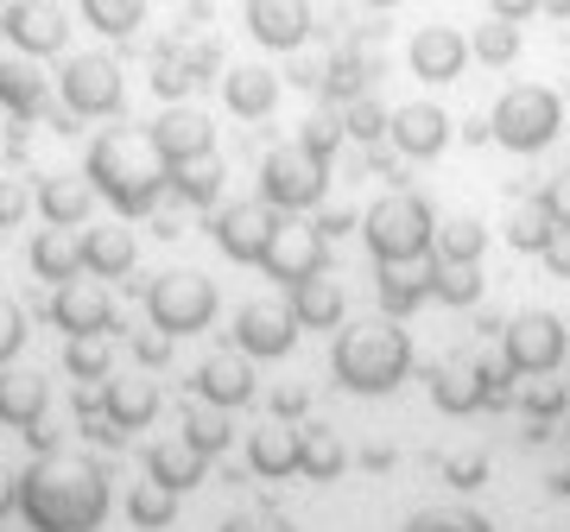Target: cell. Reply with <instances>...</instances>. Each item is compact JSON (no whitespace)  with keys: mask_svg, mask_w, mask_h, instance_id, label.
<instances>
[{"mask_svg":"<svg viewBox=\"0 0 570 532\" xmlns=\"http://www.w3.org/2000/svg\"><path fill=\"white\" fill-rule=\"evenodd\" d=\"M247 32L266 51H298L311 39V0H247Z\"/></svg>","mask_w":570,"mask_h":532,"instance_id":"obj_16","label":"cell"},{"mask_svg":"<svg viewBox=\"0 0 570 532\" xmlns=\"http://www.w3.org/2000/svg\"><path fill=\"white\" fill-rule=\"evenodd\" d=\"M431 400L463 418V412H475L482 400H489V374L482 368H444L438 381H431Z\"/></svg>","mask_w":570,"mask_h":532,"instance_id":"obj_32","label":"cell"},{"mask_svg":"<svg viewBox=\"0 0 570 532\" xmlns=\"http://www.w3.org/2000/svg\"><path fill=\"white\" fill-rule=\"evenodd\" d=\"M134 355H140L146 368H159V362H165V336H140V343H134Z\"/></svg>","mask_w":570,"mask_h":532,"instance_id":"obj_53","label":"cell"},{"mask_svg":"<svg viewBox=\"0 0 570 532\" xmlns=\"http://www.w3.org/2000/svg\"><path fill=\"white\" fill-rule=\"evenodd\" d=\"M431 298H444V305H475L482 298V273L475 266H431Z\"/></svg>","mask_w":570,"mask_h":532,"instance_id":"obj_40","label":"cell"},{"mask_svg":"<svg viewBox=\"0 0 570 532\" xmlns=\"http://www.w3.org/2000/svg\"><path fill=\"white\" fill-rule=\"evenodd\" d=\"M32 273H39V279H77L82 273V247H77V235H70V228H39V235H32Z\"/></svg>","mask_w":570,"mask_h":532,"instance_id":"obj_27","label":"cell"},{"mask_svg":"<svg viewBox=\"0 0 570 532\" xmlns=\"http://www.w3.org/2000/svg\"><path fill=\"white\" fill-rule=\"evenodd\" d=\"M558 127H564V102H558V89L546 82H520L508 89L489 115V140H501L508 152H546L558 140Z\"/></svg>","mask_w":570,"mask_h":532,"instance_id":"obj_5","label":"cell"},{"mask_svg":"<svg viewBox=\"0 0 570 532\" xmlns=\"http://www.w3.org/2000/svg\"><path fill=\"white\" fill-rule=\"evenodd\" d=\"M63 108L70 115H121V63L89 51V58H70L63 63Z\"/></svg>","mask_w":570,"mask_h":532,"instance_id":"obj_10","label":"cell"},{"mask_svg":"<svg viewBox=\"0 0 570 532\" xmlns=\"http://www.w3.org/2000/svg\"><path fill=\"white\" fill-rule=\"evenodd\" d=\"M292 292V317H298V329H336L343 324V286L336 279H324V273H311V279H298Z\"/></svg>","mask_w":570,"mask_h":532,"instance_id":"obj_23","label":"cell"},{"mask_svg":"<svg viewBox=\"0 0 570 532\" xmlns=\"http://www.w3.org/2000/svg\"><path fill=\"white\" fill-rule=\"evenodd\" d=\"M482 247H489V228L475 223V216H450V223L431 235V254H438L444 266H475Z\"/></svg>","mask_w":570,"mask_h":532,"instance_id":"obj_29","label":"cell"},{"mask_svg":"<svg viewBox=\"0 0 570 532\" xmlns=\"http://www.w3.org/2000/svg\"><path fill=\"white\" fill-rule=\"evenodd\" d=\"M343 134H355V140H381V134H387V108L374 102V96H355V102L343 108Z\"/></svg>","mask_w":570,"mask_h":532,"instance_id":"obj_43","label":"cell"},{"mask_svg":"<svg viewBox=\"0 0 570 532\" xmlns=\"http://www.w3.org/2000/svg\"><path fill=\"white\" fill-rule=\"evenodd\" d=\"M406 532H489V520L463 508H431V513H412Z\"/></svg>","mask_w":570,"mask_h":532,"instance_id":"obj_41","label":"cell"},{"mask_svg":"<svg viewBox=\"0 0 570 532\" xmlns=\"http://www.w3.org/2000/svg\"><path fill=\"white\" fill-rule=\"evenodd\" d=\"M425 298H431V273H412V266H381V305H387V317H412Z\"/></svg>","mask_w":570,"mask_h":532,"instance_id":"obj_34","label":"cell"},{"mask_svg":"<svg viewBox=\"0 0 570 532\" xmlns=\"http://www.w3.org/2000/svg\"><path fill=\"white\" fill-rule=\"evenodd\" d=\"M197 400L204 406H247L254 400V368H247V355H209L204 368H197Z\"/></svg>","mask_w":570,"mask_h":532,"instance_id":"obj_21","label":"cell"},{"mask_svg":"<svg viewBox=\"0 0 570 532\" xmlns=\"http://www.w3.org/2000/svg\"><path fill=\"white\" fill-rule=\"evenodd\" d=\"M330 368H336V381L348 393H393L412 374V343H406V329H393V324L343 329Z\"/></svg>","mask_w":570,"mask_h":532,"instance_id":"obj_2","label":"cell"},{"mask_svg":"<svg viewBox=\"0 0 570 532\" xmlns=\"http://www.w3.org/2000/svg\"><path fill=\"white\" fill-rule=\"evenodd\" d=\"M247 463H254V475H266V482L298 475V431L292 425H261L254 437H247Z\"/></svg>","mask_w":570,"mask_h":532,"instance_id":"obj_26","label":"cell"},{"mask_svg":"<svg viewBox=\"0 0 570 532\" xmlns=\"http://www.w3.org/2000/svg\"><path fill=\"white\" fill-rule=\"evenodd\" d=\"M77 247H82V273H96V279H121V273H134V260H140V242H134V228H121V223L89 228Z\"/></svg>","mask_w":570,"mask_h":532,"instance_id":"obj_20","label":"cell"},{"mask_svg":"<svg viewBox=\"0 0 570 532\" xmlns=\"http://www.w3.org/2000/svg\"><path fill=\"white\" fill-rule=\"evenodd\" d=\"M146 311L165 336H197V329L216 317V286L204 273H165L159 286L146 292Z\"/></svg>","mask_w":570,"mask_h":532,"instance_id":"obj_7","label":"cell"},{"mask_svg":"<svg viewBox=\"0 0 570 532\" xmlns=\"http://www.w3.org/2000/svg\"><path fill=\"white\" fill-rule=\"evenodd\" d=\"M367 7H400V0H367Z\"/></svg>","mask_w":570,"mask_h":532,"instance_id":"obj_56","label":"cell"},{"mask_svg":"<svg viewBox=\"0 0 570 532\" xmlns=\"http://www.w3.org/2000/svg\"><path fill=\"white\" fill-rule=\"evenodd\" d=\"M469 58L494 63V70H501V63H513V58H520V26L494 13L489 26H475V39H469Z\"/></svg>","mask_w":570,"mask_h":532,"instance_id":"obj_37","label":"cell"},{"mask_svg":"<svg viewBox=\"0 0 570 532\" xmlns=\"http://www.w3.org/2000/svg\"><path fill=\"white\" fill-rule=\"evenodd\" d=\"M51 317H58V329H70V336H102V329L115 324V305H108L102 279H63L58 298H51Z\"/></svg>","mask_w":570,"mask_h":532,"instance_id":"obj_18","label":"cell"},{"mask_svg":"<svg viewBox=\"0 0 570 532\" xmlns=\"http://www.w3.org/2000/svg\"><path fill=\"white\" fill-rule=\"evenodd\" d=\"M330 190V159L305 152V146H279V152H266L261 165V197L285 216H305V209L324 204Z\"/></svg>","mask_w":570,"mask_h":532,"instance_id":"obj_6","label":"cell"},{"mask_svg":"<svg viewBox=\"0 0 570 532\" xmlns=\"http://www.w3.org/2000/svg\"><path fill=\"white\" fill-rule=\"evenodd\" d=\"M362 235H367V254L381 266H419L431 254V235H438V216H431L425 197L412 190H393L362 216Z\"/></svg>","mask_w":570,"mask_h":532,"instance_id":"obj_4","label":"cell"},{"mask_svg":"<svg viewBox=\"0 0 570 532\" xmlns=\"http://www.w3.org/2000/svg\"><path fill=\"white\" fill-rule=\"evenodd\" d=\"M387 140L406 152V159H438L450 146V115L438 102H406L387 115Z\"/></svg>","mask_w":570,"mask_h":532,"instance_id":"obj_15","label":"cell"},{"mask_svg":"<svg viewBox=\"0 0 570 532\" xmlns=\"http://www.w3.org/2000/svg\"><path fill=\"white\" fill-rule=\"evenodd\" d=\"M564 324L551 317V311H527V317H513L508 336H501V355H508L513 374H551L558 362H564Z\"/></svg>","mask_w":570,"mask_h":532,"instance_id":"obj_8","label":"cell"},{"mask_svg":"<svg viewBox=\"0 0 570 532\" xmlns=\"http://www.w3.org/2000/svg\"><path fill=\"white\" fill-rule=\"evenodd\" d=\"M146 152L159 165H190V159H204V152H216V127H209L204 108L171 102L159 121L146 127Z\"/></svg>","mask_w":570,"mask_h":532,"instance_id":"obj_11","label":"cell"},{"mask_svg":"<svg viewBox=\"0 0 570 532\" xmlns=\"http://www.w3.org/2000/svg\"><path fill=\"white\" fill-rule=\"evenodd\" d=\"M539 7H546V13H570V0H539Z\"/></svg>","mask_w":570,"mask_h":532,"instance_id":"obj_55","label":"cell"},{"mask_svg":"<svg viewBox=\"0 0 570 532\" xmlns=\"http://www.w3.org/2000/svg\"><path fill=\"white\" fill-rule=\"evenodd\" d=\"M343 437L336 431H324V425H305L298 431V475H311V482H336L343 475Z\"/></svg>","mask_w":570,"mask_h":532,"instance_id":"obj_28","label":"cell"},{"mask_svg":"<svg viewBox=\"0 0 570 532\" xmlns=\"http://www.w3.org/2000/svg\"><path fill=\"white\" fill-rule=\"evenodd\" d=\"M32 209V197H26V185H13V178H0V228H13Z\"/></svg>","mask_w":570,"mask_h":532,"instance_id":"obj_49","label":"cell"},{"mask_svg":"<svg viewBox=\"0 0 570 532\" xmlns=\"http://www.w3.org/2000/svg\"><path fill=\"white\" fill-rule=\"evenodd\" d=\"M0 32H7V45L20 58H51L70 39V20H63L58 0H7L0 7Z\"/></svg>","mask_w":570,"mask_h":532,"instance_id":"obj_9","label":"cell"},{"mask_svg":"<svg viewBox=\"0 0 570 532\" xmlns=\"http://www.w3.org/2000/svg\"><path fill=\"white\" fill-rule=\"evenodd\" d=\"M223 102H228V115H242V121H266V115L279 108V77L261 70V63H235L223 77Z\"/></svg>","mask_w":570,"mask_h":532,"instance_id":"obj_19","label":"cell"},{"mask_svg":"<svg viewBox=\"0 0 570 532\" xmlns=\"http://www.w3.org/2000/svg\"><path fill=\"white\" fill-rule=\"evenodd\" d=\"M362 82H367V63H362V58H336V63L324 70V89L336 96V102H355V96H367Z\"/></svg>","mask_w":570,"mask_h":532,"instance_id":"obj_44","label":"cell"},{"mask_svg":"<svg viewBox=\"0 0 570 532\" xmlns=\"http://www.w3.org/2000/svg\"><path fill=\"white\" fill-rule=\"evenodd\" d=\"M223 532H292V520H279V513H235Z\"/></svg>","mask_w":570,"mask_h":532,"instance_id":"obj_50","label":"cell"},{"mask_svg":"<svg viewBox=\"0 0 570 532\" xmlns=\"http://www.w3.org/2000/svg\"><path fill=\"white\" fill-rule=\"evenodd\" d=\"M336 140H343V121H336V115H311V121L298 127V146H305V152H317V159H330V152H336Z\"/></svg>","mask_w":570,"mask_h":532,"instance_id":"obj_45","label":"cell"},{"mask_svg":"<svg viewBox=\"0 0 570 532\" xmlns=\"http://www.w3.org/2000/svg\"><path fill=\"white\" fill-rule=\"evenodd\" d=\"M273 235H279V209L266 204V197L228 204L223 216H216V247H223L228 260H242V266H261L266 247H273Z\"/></svg>","mask_w":570,"mask_h":532,"instance_id":"obj_12","label":"cell"},{"mask_svg":"<svg viewBox=\"0 0 570 532\" xmlns=\"http://www.w3.org/2000/svg\"><path fill=\"white\" fill-rule=\"evenodd\" d=\"M190 82H204V77H197V63L159 58V70H153V89H159L165 102H178V96H184V89H190Z\"/></svg>","mask_w":570,"mask_h":532,"instance_id":"obj_46","label":"cell"},{"mask_svg":"<svg viewBox=\"0 0 570 532\" xmlns=\"http://www.w3.org/2000/svg\"><path fill=\"white\" fill-rule=\"evenodd\" d=\"M539 204L551 209V223H558V228H570V171H564V178H551V190L539 197Z\"/></svg>","mask_w":570,"mask_h":532,"instance_id":"obj_51","label":"cell"},{"mask_svg":"<svg viewBox=\"0 0 570 532\" xmlns=\"http://www.w3.org/2000/svg\"><path fill=\"white\" fill-rule=\"evenodd\" d=\"M0 108L7 115H39L45 108V77L20 58H0Z\"/></svg>","mask_w":570,"mask_h":532,"instance_id":"obj_31","label":"cell"},{"mask_svg":"<svg viewBox=\"0 0 570 532\" xmlns=\"http://www.w3.org/2000/svg\"><path fill=\"white\" fill-rule=\"evenodd\" d=\"M489 7H494V13H501V20H513V26H520V20H532V13H539V0H489Z\"/></svg>","mask_w":570,"mask_h":532,"instance_id":"obj_52","label":"cell"},{"mask_svg":"<svg viewBox=\"0 0 570 532\" xmlns=\"http://www.w3.org/2000/svg\"><path fill=\"white\" fill-rule=\"evenodd\" d=\"M20 513L32 532H96L108 520V475L82 456L45 451L20 475Z\"/></svg>","mask_w":570,"mask_h":532,"instance_id":"obj_1","label":"cell"},{"mask_svg":"<svg viewBox=\"0 0 570 532\" xmlns=\"http://www.w3.org/2000/svg\"><path fill=\"white\" fill-rule=\"evenodd\" d=\"M204 470H209V456L190 444V437H165V444H153V456H146V475L153 482H165V489H197L204 482Z\"/></svg>","mask_w":570,"mask_h":532,"instance_id":"obj_22","label":"cell"},{"mask_svg":"<svg viewBox=\"0 0 570 532\" xmlns=\"http://www.w3.org/2000/svg\"><path fill=\"white\" fill-rule=\"evenodd\" d=\"M0 7H7V0H0Z\"/></svg>","mask_w":570,"mask_h":532,"instance_id":"obj_57","label":"cell"},{"mask_svg":"<svg viewBox=\"0 0 570 532\" xmlns=\"http://www.w3.org/2000/svg\"><path fill=\"white\" fill-rule=\"evenodd\" d=\"M127 520L140 532H165L178 520V489H165V482H140V489L127 494Z\"/></svg>","mask_w":570,"mask_h":532,"instance_id":"obj_35","label":"cell"},{"mask_svg":"<svg viewBox=\"0 0 570 532\" xmlns=\"http://www.w3.org/2000/svg\"><path fill=\"white\" fill-rule=\"evenodd\" d=\"M63 368L77 374V381H108V368H115V348H108V336H70V348H63Z\"/></svg>","mask_w":570,"mask_h":532,"instance_id":"obj_38","label":"cell"},{"mask_svg":"<svg viewBox=\"0 0 570 532\" xmlns=\"http://www.w3.org/2000/svg\"><path fill=\"white\" fill-rule=\"evenodd\" d=\"M184 437H190V444H197V451L204 456H223L228 451V425H223V406L216 412H190V418H184Z\"/></svg>","mask_w":570,"mask_h":532,"instance_id":"obj_42","label":"cell"},{"mask_svg":"<svg viewBox=\"0 0 570 532\" xmlns=\"http://www.w3.org/2000/svg\"><path fill=\"white\" fill-rule=\"evenodd\" d=\"M20 343H26V311L0 298V368H7L13 355H20Z\"/></svg>","mask_w":570,"mask_h":532,"instance_id":"obj_47","label":"cell"},{"mask_svg":"<svg viewBox=\"0 0 570 532\" xmlns=\"http://www.w3.org/2000/svg\"><path fill=\"white\" fill-rule=\"evenodd\" d=\"M13 508H20V482H13V475L0 470V520H7Z\"/></svg>","mask_w":570,"mask_h":532,"instance_id":"obj_54","label":"cell"},{"mask_svg":"<svg viewBox=\"0 0 570 532\" xmlns=\"http://www.w3.org/2000/svg\"><path fill=\"white\" fill-rule=\"evenodd\" d=\"M539 260L551 266V279H570V228H551V242L539 247Z\"/></svg>","mask_w":570,"mask_h":532,"instance_id":"obj_48","label":"cell"},{"mask_svg":"<svg viewBox=\"0 0 570 532\" xmlns=\"http://www.w3.org/2000/svg\"><path fill=\"white\" fill-rule=\"evenodd\" d=\"M159 412V387L153 381H108V425L115 431H140Z\"/></svg>","mask_w":570,"mask_h":532,"instance_id":"obj_30","label":"cell"},{"mask_svg":"<svg viewBox=\"0 0 570 532\" xmlns=\"http://www.w3.org/2000/svg\"><path fill=\"white\" fill-rule=\"evenodd\" d=\"M45 400H51L45 374H0V425L32 431L45 418Z\"/></svg>","mask_w":570,"mask_h":532,"instance_id":"obj_25","label":"cell"},{"mask_svg":"<svg viewBox=\"0 0 570 532\" xmlns=\"http://www.w3.org/2000/svg\"><path fill=\"white\" fill-rule=\"evenodd\" d=\"M165 185L178 190L184 204L204 209V204H216V190H223V165L209 159V152L204 159H190V165H165Z\"/></svg>","mask_w":570,"mask_h":532,"instance_id":"obj_33","label":"cell"},{"mask_svg":"<svg viewBox=\"0 0 570 532\" xmlns=\"http://www.w3.org/2000/svg\"><path fill=\"white\" fill-rule=\"evenodd\" d=\"M32 204L45 209V223L82 228V223H89V209H96V185H89V178H45Z\"/></svg>","mask_w":570,"mask_h":532,"instance_id":"obj_24","label":"cell"},{"mask_svg":"<svg viewBox=\"0 0 570 532\" xmlns=\"http://www.w3.org/2000/svg\"><path fill=\"white\" fill-rule=\"evenodd\" d=\"M551 228H558V223H551L546 204H520V209L508 216V247H520V254H539V247L551 242Z\"/></svg>","mask_w":570,"mask_h":532,"instance_id":"obj_39","label":"cell"},{"mask_svg":"<svg viewBox=\"0 0 570 532\" xmlns=\"http://www.w3.org/2000/svg\"><path fill=\"white\" fill-rule=\"evenodd\" d=\"M266 273L279 279V286H298V279H311V273H324V235L305 223H279V235H273V247H266Z\"/></svg>","mask_w":570,"mask_h":532,"instance_id":"obj_17","label":"cell"},{"mask_svg":"<svg viewBox=\"0 0 570 532\" xmlns=\"http://www.w3.org/2000/svg\"><path fill=\"white\" fill-rule=\"evenodd\" d=\"M292 343H298L292 305H247L242 317H235V348H242L247 362H279Z\"/></svg>","mask_w":570,"mask_h":532,"instance_id":"obj_13","label":"cell"},{"mask_svg":"<svg viewBox=\"0 0 570 532\" xmlns=\"http://www.w3.org/2000/svg\"><path fill=\"white\" fill-rule=\"evenodd\" d=\"M82 178L96 185V197H108V204L121 209V216H146L171 190L165 185V165H140L127 134H102V140L89 146V171Z\"/></svg>","mask_w":570,"mask_h":532,"instance_id":"obj_3","label":"cell"},{"mask_svg":"<svg viewBox=\"0 0 570 532\" xmlns=\"http://www.w3.org/2000/svg\"><path fill=\"white\" fill-rule=\"evenodd\" d=\"M406 63L419 82H456L469 63V39L456 32V26H419L406 45Z\"/></svg>","mask_w":570,"mask_h":532,"instance_id":"obj_14","label":"cell"},{"mask_svg":"<svg viewBox=\"0 0 570 532\" xmlns=\"http://www.w3.org/2000/svg\"><path fill=\"white\" fill-rule=\"evenodd\" d=\"M77 7H82V20L96 32H108V39H127L146 20V0H77Z\"/></svg>","mask_w":570,"mask_h":532,"instance_id":"obj_36","label":"cell"}]
</instances>
